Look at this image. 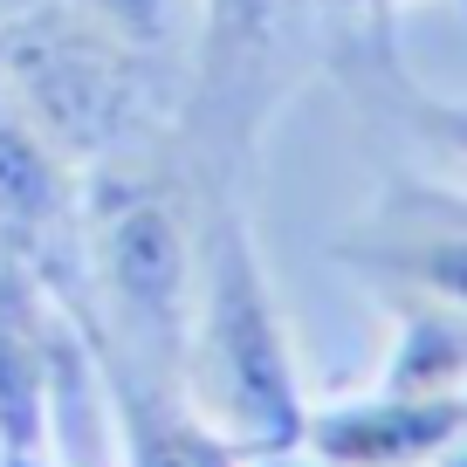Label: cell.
Masks as SVG:
<instances>
[{
	"instance_id": "cell-10",
	"label": "cell",
	"mask_w": 467,
	"mask_h": 467,
	"mask_svg": "<svg viewBox=\"0 0 467 467\" xmlns=\"http://www.w3.org/2000/svg\"><path fill=\"white\" fill-rule=\"evenodd\" d=\"M35 0H0V15H28Z\"/></svg>"
},
{
	"instance_id": "cell-9",
	"label": "cell",
	"mask_w": 467,
	"mask_h": 467,
	"mask_svg": "<svg viewBox=\"0 0 467 467\" xmlns=\"http://www.w3.org/2000/svg\"><path fill=\"white\" fill-rule=\"evenodd\" d=\"M337 7H350L358 21H392V7H399V0H337Z\"/></svg>"
},
{
	"instance_id": "cell-1",
	"label": "cell",
	"mask_w": 467,
	"mask_h": 467,
	"mask_svg": "<svg viewBox=\"0 0 467 467\" xmlns=\"http://www.w3.org/2000/svg\"><path fill=\"white\" fill-rule=\"evenodd\" d=\"M179 379L192 392V420L227 447H303V392L268 289L262 248L248 234L241 186L200 179V254H192V323Z\"/></svg>"
},
{
	"instance_id": "cell-6",
	"label": "cell",
	"mask_w": 467,
	"mask_h": 467,
	"mask_svg": "<svg viewBox=\"0 0 467 467\" xmlns=\"http://www.w3.org/2000/svg\"><path fill=\"white\" fill-rule=\"evenodd\" d=\"M337 76H344V89L365 103V110L392 117L426 159L447 165L453 186H467V103H447L426 83H412V69L399 62L385 21H365L350 42H337Z\"/></svg>"
},
{
	"instance_id": "cell-2",
	"label": "cell",
	"mask_w": 467,
	"mask_h": 467,
	"mask_svg": "<svg viewBox=\"0 0 467 467\" xmlns=\"http://www.w3.org/2000/svg\"><path fill=\"white\" fill-rule=\"evenodd\" d=\"M192 254H200V179L186 159L131 145L89 165L83 262L97 268L103 317L138 344L151 371L179 379L192 323Z\"/></svg>"
},
{
	"instance_id": "cell-8",
	"label": "cell",
	"mask_w": 467,
	"mask_h": 467,
	"mask_svg": "<svg viewBox=\"0 0 467 467\" xmlns=\"http://www.w3.org/2000/svg\"><path fill=\"white\" fill-rule=\"evenodd\" d=\"M62 7L138 62H172L192 21V0H62Z\"/></svg>"
},
{
	"instance_id": "cell-3",
	"label": "cell",
	"mask_w": 467,
	"mask_h": 467,
	"mask_svg": "<svg viewBox=\"0 0 467 467\" xmlns=\"http://www.w3.org/2000/svg\"><path fill=\"white\" fill-rule=\"evenodd\" d=\"M145 69L151 62L103 42L69 7H28V15H15L7 48H0V89H7V103H15L21 124L69 172L110 159V151L145 145L138 138Z\"/></svg>"
},
{
	"instance_id": "cell-5",
	"label": "cell",
	"mask_w": 467,
	"mask_h": 467,
	"mask_svg": "<svg viewBox=\"0 0 467 467\" xmlns=\"http://www.w3.org/2000/svg\"><path fill=\"white\" fill-rule=\"evenodd\" d=\"M461 433H467V392H440V399L379 392L371 406L303 420V447H317L337 467H420L453 453Z\"/></svg>"
},
{
	"instance_id": "cell-7",
	"label": "cell",
	"mask_w": 467,
	"mask_h": 467,
	"mask_svg": "<svg viewBox=\"0 0 467 467\" xmlns=\"http://www.w3.org/2000/svg\"><path fill=\"white\" fill-rule=\"evenodd\" d=\"M379 296L399 317V350L385 365V392H406V399L467 392V309L433 303V296H406V289H379Z\"/></svg>"
},
{
	"instance_id": "cell-4",
	"label": "cell",
	"mask_w": 467,
	"mask_h": 467,
	"mask_svg": "<svg viewBox=\"0 0 467 467\" xmlns=\"http://www.w3.org/2000/svg\"><path fill=\"white\" fill-rule=\"evenodd\" d=\"M330 254L358 268L371 289H406L467 309V186L392 172L379 200L350 220V234L330 241Z\"/></svg>"
}]
</instances>
